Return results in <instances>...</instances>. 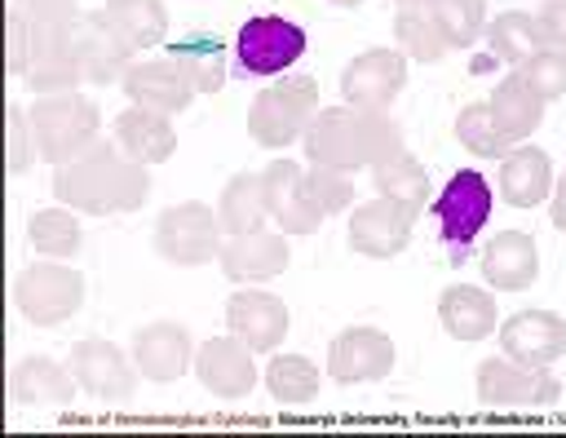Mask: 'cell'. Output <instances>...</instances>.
Returning a JSON list of instances; mask_svg holds the SVG:
<instances>
[{
    "label": "cell",
    "mask_w": 566,
    "mask_h": 438,
    "mask_svg": "<svg viewBox=\"0 0 566 438\" xmlns=\"http://www.w3.org/2000/svg\"><path fill=\"white\" fill-rule=\"evenodd\" d=\"M53 195L57 204L93 217L133 212L150 195V173L133 155H124L119 142H93L84 155L53 168Z\"/></svg>",
    "instance_id": "6da1fadb"
},
{
    "label": "cell",
    "mask_w": 566,
    "mask_h": 438,
    "mask_svg": "<svg viewBox=\"0 0 566 438\" xmlns=\"http://www.w3.org/2000/svg\"><path fill=\"white\" fill-rule=\"evenodd\" d=\"M301 150L310 164H327V168H340V173H354V168H371L380 164L385 155L402 150V128L385 115V111H363V106H323L305 137H301Z\"/></svg>",
    "instance_id": "7a4b0ae2"
},
{
    "label": "cell",
    "mask_w": 566,
    "mask_h": 438,
    "mask_svg": "<svg viewBox=\"0 0 566 438\" xmlns=\"http://www.w3.org/2000/svg\"><path fill=\"white\" fill-rule=\"evenodd\" d=\"M318 115V84L310 75H279L248 106V137L265 150H283L305 137Z\"/></svg>",
    "instance_id": "3957f363"
},
{
    "label": "cell",
    "mask_w": 566,
    "mask_h": 438,
    "mask_svg": "<svg viewBox=\"0 0 566 438\" xmlns=\"http://www.w3.org/2000/svg\"><path fill=\"white\" fill-rule=\"evenodd\" d=\"M27 119H31L40 159H49L53 168L84 155L102 128V115L84 93H44V97H35Z\"/></svg>",
    "instance_id": "277c9868"
},
{
    "label": "cell",
    "mask_w": 566,
    "mask_h": 438,
    "mask_svg": "<svg viewBox=\"0 0 566 438\" xmlns=\"http://www.w3.org/2000/svg\"><path fill=\"white\" fill-rule=\"evenodd\" d=\"M13 305L31 327H57L84 305V274L66 261H35L13 279Z\"/></svg>",
    "instance_id": "5b68a950"
},
{
    "label": "cell",
    "mask_w": 566,
    "mask_h": 438,
    "mask_svg": "<svg viewBox=\"0 0 566 438\" xmlns=\"http://www.w3.org/2000/svg\"><path fill=\"white\" fill-rule=\"evenodd\" d=\"M221 243H226V230L217 221V208L199 199L172 204L155 221V252L168 265H208L221 257Z\"/></svg>",
    "instance_id": "8992f818"
},
{
    "label": "cell",
    "mask_w": 566,
    "mask_h": 438,
    "mask_svg": "<svg viewBox=\"0 0 566 438\" xmlns=\"http://www.w3.org/2000/svg\"><path fill=\"white\" fill-rule=\"evenodd\" d=\"M491 181L473 168H460L433 199V217H438V230H442V243L451 248V261H464L469 257V243L482 234V226L491 221Z\"/></svg>",
    "instance_id": "52a82bcc"
},
{
    "label": "cell",
    "mask_w": 566,
    "mask_h": 438,
    "mask_svg": "<svg viewBox=\"0 0 566 438\" xmlns=\"http://www.w3.org/2000/svg\"><path fill=\"white\" fill-rule=\"evenodd\" d=\"M305 53V31L279 13H256L234 35V71L239 75H283Z\"/></svg>",
    "instance_id": "ba28073f"
},
{
    "label": "cell",
    "mask_w": 566,
    "mask_h": 438,
    "mask_svg": "<svg viewBox=\"0 0 566 438\" xmlns=\"http://www.w3.org/2000/svg\"><path fill=\"white\" fill-rule=\"evenodd\" d=\"M478 398L486 407L539 411L562 398V380L553 376V367H526V363H513L509 354H495L478 363Z\"/></svg>",
    "instance_id": "9c48e42d"
},
{
    "label": "cell",
    "mask_w": 566,
    "mask_h": 438,
    "mask_svg": "<svg viewBox=\"0 0 566 438\" xmlns=\"http://www.w3.org/2000/svg\"><path fill=\"white\" fill-rule=\"evenodd\" d=\"M416 212L420 208H411L402 199H389V195H376V199L358 204L349 212V248L358 257H371V261L398 257L407 248V239H411Z\"/></svg>",
    "instance_id": "30bf717a"
},
{
    "label": "cell",
    "mask_w": 566,
    "mask_h": 438,
    "mask_svg": "<svg viewBox=\"0 0 566 438\" xmlns=\"http://www.w3.org/2000/svg\"><path fill=\"white\" fill-rule=\"evenodd\" d=\"M407 84V53L402 49H363L340 71V97L363 111H385Z\"/></svg>",
    "instance_id": "8fae6325"
},
{
    "label": "cell",
    "mask_w": 566,
    "mask_h": 438,
    "mask_svg": "<svg viewBox=\"0 0 566 438\" xmlns=\"http://www.w3.org/2000/svg\"><path fill=\"white\" fill-rule=\"evenodd\" d=\"M71 44H75V58H80V71H84V84H124L128 66H133V44L106 22V13H80V22L71 27Z\"/></svg>",
    "instance_id": "7c38bea8"
},
{
    "label": "cell",
    "mask_w": 566,
    "mask_h": 438,
    "mask_svg": "<svg viewBox=\"0 0 566 438\" xmlns=\"http://www.w3.org/2000/svg\"><path fill=\"white\" fill-rule=\"evenodd\" d=\"M265 181V204H270V221H279L283 234H314L327 212L314 204L310 186H305V168L296 159H274L261 173Z\"/></svg>",
    "instance_id": "4fadbf2b"
},
{
    "label": "cell",
    "mask_w": 566,
    "mask_h": 438,
    "mask_svg": "<svg viewBox=\"0 0 566 438\" xmlns=\"http://www.w3.org/2000/svg\"><path fill=\"white\" fill-rule=\"evenodd\" d=\"M394 367V341L380 327H345L332 336L327 345V376L340 385H363V380H380Z\"/></svg>",
    "instance_id": "5bb4252c"
},
{
    "label": "cell",
    "mask_w": 566,
    "mask_h": 438,
    "mask_svg": "<svg viewBox=\"0 0 566 438\" xmlns=\"http://www.w3.org/2000/svg\"><path fill=\"white\" fill-rule=\"evenodd\" d=\"M500 354L526 367H553L566 354V319L553 310H517L500 323Z\"/></svg>",
    "instance_id": "9a60e30c"
},
{
    "label": "cell",
    "mask_w": 566,
    "mask_h": 438,
    "mask_svg": "<svg viewBox=\"0 0 566 438\" xmlns=\"http://www.w3.org/2000/svg\"><path fill=\"white\" fill-rule=\"evenodd\" d=\"M71 372H75L80 389L111 398V403L128 398L137 389V363L115 341H102V336H84L71 345Z\"/></svg>",
    "instance_id": "2e32d148"
},
{
    "label": "cell",
    "mask_w": 566,
    "mask_h": 438,
    "mask_svg": "<svg viewBox=\"0 0 566 438\" xmlns=\"http://www.w3.org/2000/svg\"><path fill=\"white\" fill-rule=\"evenodd\" d=\"M287 305L265 292V288H239L230 301H226V327L256 354H270L283 345L287 336Z\"/></svg>",
    "instance_id": "e0dca14e"
},
{
    "label": "cell",
    "mask_w": 566,
    "mask_h": 438,
    "mask_svg": "<svg viewBox=\"0 0 566 438\" xmlns=\"http://www.w3.org/2000/svg\"><path fill=\"white\" fill-rule=\"evenodd\" d=\"M27 88L35 97L44 93H75L84 84L75 44H71V27L62 31H31V49H27V71H22Z\"/></svg>",
    "instance_id": "ac0fdd59"
},
{
    "label": "cell",
    "mask_w": 566,
    "mask_h": 438,
    "mask_svg": "<svg viewBox=\"0 0 566 438\" xmlns=\"http://www.w3.org/2000/svg\"><path fill=\"white\" fill-rule=\"evenodd\" d=\"M287 261H292V248H287L283 230H279V234H274V230L226 234L221 257H217V265H221V274H226L230 283H265V279L283 274Z\"/></svg>",
    "instance_id": "d6986e66"
},
{
    "label": "cell",
    "mask_w": 566,
    "mask_h": 438,
    "mask_svg": "<svg viewBox=\"0 0 566 438\" xmlns=\"http://www.w3.org/2000/svg\"><path fill=\"white\" fill-rule=\"evenodd\" d=\"M133 363H137V372L146 380L168 385V380H177L195 363V341H190V332L181 323L155 319V323L133 332Z\"/></svg>",
    "instance_id": "ffe728a7"
},
{
    "label": "cell",
    "mask_w": 566,
    "mask_h": 438,
    "mask_svg": "<svg viewBox=\"0 0 566 438\" xmlns=\"http://www.w3.org/2000/svg\"><path fill=\"white\" fill-rule=\"evenodd\" d=\"M256 350H248L234 332L230 336H208L199 350H195V376L203 389L221 394V398H239L256 385V363H252Z\"/></svg>",
    "instance_id": "44dd1931"
},
{
    "label": "cell",
    "mask_w": 566,
    "mask_h": 438,
    "mask_svg": "<svg viewBox=\"0 0 566 438\" xmlns=\"http://www.w3.org/2000/svg\"><path fill=\"white\" fill-rule=\"evenodd\" d=\"M124 93L133 106H150V111H164V115H181L195 97L190 80L177 71L172 58H146V62H133L128 75H124Z\"/></svg>",
    "instance_id": "7402d4cb"
},
{
    "label": "cell",
    "mask_w": 566,
    "mask_h": 438,
    "mask_svg": "<svg viewBox=\"0 0 566 438\" xmlns=\"http://www.w3.org/2000/svg\"><path fill=\"white\" fill-rule=\"evenodd\" d=\"M539 274V248L531 234L522 230H500L486 248H482V279L500 292H522L531 288Z\"/></svg>",
    "instance_id": "603a6c76"
},
{
    "label": "cell",
    "mask_w": 566,
    "mask_h": 438,
    "mask_svg": "<svg viewBox=\"0 0 566 438\" xmlns=\"http://www.w3.org/2000/svg\"><path fill=\"white\" fill-rule=\"evenodd\" d=\"M115 142L124 155H133L137 164H164L177 150V133H172V115L150 111V106H128L115 115Z\"/></svg>",
    "instance_id": "cb8c5ba5"
},
{
    "label": "cell",
    "mask_w": 566,
    "mask_h": 438,
    "mask_svg": "<svg viewBox=\"0 0 566 438\" xmlns=\"http://www.w3.org/2000/svg\"><path fill=\"white\" fill-rule=\"evenodd\" d=\"M80 380L71 367L53 363V358H22L13 372H9V398L22 403V407H66L75 398Z\"/></svg>",
    "instance_id": "d4e9b609"
},
{
    "label": "cell",
    "mask_w": 566,
    "mask_h": 438,
    "mask_svg": "<svg viewBox=\"0 0 566 438\" xmlns=\"http://www.w3.org/2000/svg\"><path fill=\"white\" fill-rule=\"evenodd\" d=\"M553 164L539 146H513L500 164V199L509 208H535L553 195Z\"/></svg>",
    "instance_id": "484cf974"
},
{
    "label": "cell",
    "mask_w": 566,
    "mask_h": 438,
    "mask_svg": "<svg viewBox=\"0 0 566 438\" xmlns=\"http://www.w3.org/2000/svg\"><path fill=\"white\" fill-rule=\"evenodd\" d=\"M495 296L486 288H469V283H451L438 296V323L451 341H482L495 332Z\"/></svg>",
    "instance_id": "4316f807"
},
{
    "label": "cell",
    "mask_w": 566,
    "mask_h": 438,
    "mask_svg": "<svg viewBox=\"0 0 566 438\" xmlns=\"http://www.w3.org/2000/svg\"><path fill=\"white\" fill-rule=\"evenodd\" d=\"M164 58L177 62V71L190 80L195 93H217V88L226 84V75H230V66H226V44L212 40V35H203V31L181 35L177 44H168Z\"/></svg>",
    "instance_id": "83f0119b"
},
{
    "label": "cell",
    "mask_w": 566,
    "mask_h": 438,
    "mask_svg": "<svg viewBox=\"0 0 566 438\" xmlns=\"http://www.w3.org/2000/svg\"><path fill=\"white\" fill-rule=\"evenodd\" d=\"M217 221L226 234H248V230H265L270 221V204H265V181L261 173H239L226 181L221 199H217Z\"/></svg>",
    "instance_id": "f1b7e54d"
},
{
    "label": "cell",
    "mask_w": 566,
    "mask_h": 438,
    "mask_svg": "<svg viewBox=\"0 0 566 438\" xmlns=\"http://www.w3.org/2000/svg\"><path fill=\"white\" fill-rule=\"evenodd\" d=\"M491 115L513 142H526L544 119V97L522 80V71H509L491 93Z\"/></svg>",
    "instance_id": "f546056e"
},
{
    "label": "cell",
    "mask_w": 566,
    "mask_h": 438,
    "mask_svg": "<svg viewBox=\"0 0 566 438\" xmlns=\"http://www.w3.org/2000/svg\"><path fill=\"white\" fill-rule=\"evenodd\" d=\"M102 13H106V22L133 44V53L155 49V44H164V35H168V13H164L159 0H106Z\"/></svg>",
    "instance_id": "4dcf8cb0"
},
{
    "label": "cell",
    "mask_w": 566,
    "mask_h": 438,
    "mask_svg": "<svg viewBox=\"0 0 566 438\" xmlns=\"http://www.w3.org/2000/svg\"><path fill=\"white\" fill-rule=\"evenodd\" d=\"M27 239L35 252L53 257V261H71L80 248H84V230H80V217L75 208L57 204V208H35L31 221H27Z\"/></svg>",
    "instance_id": "1f68e13d"
},
{
    "label": "cell",
    "mask_w": 566,
    "mask_h": 438,
    "mask_svg": "<svg viewBox=\"0 0 566 438\" xmlns=\"http://www.w3.org/2000/svg\"><path fill=\"white\" fill-rule=\"evenodd\" d=\"M491 58H500L504 66H522L539 44V27H535V13H522V9H509V13H495L482 31Z\"/></svg>",
    "instance_id": "d6a6232c"
},
{
    "label": "cell",
    "mask_w": 566,
    "mask_h": 438,
    "mask_svg": "<svg viewBox=\"0 0 566 438\" xmlns=\"http://www.w3.org/2000/svg\"><path fill=\"white\" fill-rule=\"evenodd\" d=\"M371 186H376V195L402 199L411 208L429 204V173H424V164L411 150H394L380 164H371Z\"/></svg>",
    "instance_id": "836d02e7"
},
{
    "label": "cell",
    "mask_w": 566,
    "mask_h": 438,
    "mask_svg": "<svg viewBox=\"0 0 566 438\" xmlns=\"http://www.w3.org/2000/svg\"><path fill=\"white\" fill-rule=\"evenodd\" d=\"M455 142L478 155V159H504L513 150V137L500 128V119L491 115V102H469L455 115Z\"/></svg>",
    "instance_id": "e575fe53"
},
{
    "label": "cell",
    "mask_w": 566,
    "mask_h": 438,
    "mask_svg": "<svg viewBox=\"0 0 566 438\" xmlns=\"http://www.w3.org/2000/svg\"><path fill=\"white\" fill-rule=\"evenodd\" d=\"M394 40H398V49H402L407 58H416V62H438V58L447 53V40H442V31H438L429 4H402L398 18H394Z\"/></svg>",
    "instance_id": "d590c367"
},
{
    "label": "cell",
    "mask_w": 566,
    "mask_h": 438,
    "mask_svg": "<svg viewBox=\"0 0 566 438\" xmlns=\"http://www.w3.org/2000/svg\"><path fill=\"white\" fill-rule=\"evenodd\" d=\"M265 389L283 407H301L318 394V367L305 354H274L270 367H265Z\"/></svg>",
    "instance_id": "8d00e7d4"
},
{
    "label": "cell",
    "mask_w": 566,
    "mask_h": 438,
    "mask_svg": "<svg viewBox=\"0 0 566 438\" xmlns=\"http://www.w3.org/2000/svg\"><path fill=\"white\" fill-rule=\"evenodd\" d=\"M447 49H473L486 31V0H433L429 4Z\"/></svg>",
    "instance_id": "74e56055"
},
{
    "label": "cell",
    "mask_w": 566,
    "mask_h": 438,
    "mask_svg": "<svg viewBox=\"0 0 566 438\" xmlns=\"http://www.w3.org/2000/svg\"><path fill=\"white\" fill-rule=\"evenodd\" d=\"M513 71H522V80L544 97V102H553V97H566V53L562 49H535L522 66H513Z\"/></svg>",
    "instance_id": "f35d334b"
},
{
    "label": "cell",
    "mask_w": 566,
    "mask_h": 438,
    "mask_svg": "<svg viewBox=\"0 0 566 438\" xmlns=\"http://www.w3.org/2000/svg\"><path fill=\"white\" fill-rule=\"evenodd\" d=\"M305 186H310V195H314V204L332 217V212H345L349 204H354V181H349V173H340V168H327V164H310V173H305Z\"/></svg>",
    "instance_id": "ab89813d"
},
{
    "label": "cell",
    "mask_w": 566,
    "mask_h": 438,
    "mask_svg": "<svg viewBox=\"0 0 566 438\" xmlns=\"http://www.w3.org/2000/svg\"><path fill=\"white\" fill-rule=\"evenodd\" d=\"M31 31H62V27H75L80 22V9L75 0H9Z\"/></svg>",
    "instance_id": "60d3db41"
},
{
    "label": "cell",
    "mask_w": 566,
    "mask_h": 438,
    "mask_svg": "<svg viewBox=\"0 0 566 438\" xmlns=\"http://www.w3.org/2000/svg\"><path fill=\"white\" fill-rule=\"evenodd\" d=\"M4 133H9V155H4V168L18 177V173L31 164V155H40V150H35V133H31V119H27V111H22L18 102L4 111Z\"/></svg>",
    "instance_id": "b9f144b4"
},
{
    "label": "cell",
    "mask_w": 566,
    "mask_h": 438,
    "mask_svg": "<svg viewBox=\"0 0 566 438\" xmlns=\"http://www.w3.org/2000/svg\"><path fill=\"white\" fill-rule=\"evenodd\" d=\"M535 27H539V44L544 49H562L566 53V0H544L535 9Z\"/></svg>",
    "instance_id": "7bdbcfd3"
},
{
    "label": "cell",
    "mask_w": 566,
    "mask_h": 438,
    "mask_svg": "<svg viewBox=\"0 0 566 438\" xmlns=\"http://www.w3.org/2000/svg\"><path fill=\"white\" fill-rule=\"evenodd\" d=\"M4 31H9V75H18L22 80V71H27V49H31V27H27V18L9 4V13H4Z\"/></svg>",
    "instance_id": "ee69618b"
},
{
    "label": "cell",
    "mask_w": 566,
    "mask_h": 438,
    "mask_svg": "<svg viewBox=\"0 0 566 438\" xmlns=\"http://www.w3.org/2000/svg\"><path fill=\"white\" fill-rule=\"evenodd\" d=\"M548 217H553V226L566 234V177L553 181V208H548Z\"/></svg>",
    "instance_id": "f6af8a7d"
},
{
    "label": "cell",
    "mask_w": 566,
    "mask_h": 438,
    "mask_svg": "<svg viewBox=\"0 0 566 438\" xmlns=\"http://www.w3.org/2000/svg\"><path fill=\"white\" fill-rule=\"evenodd\" d=\"M332 4H340V9H358L363 0H332Z\"/></svg>",
    "instance_id": "bcb514c9"
},
{
    "label": "cell",
    "mask_w": 566,
    "mask_h": 438,
    "mask_svg": "<svg viewBox=\"0 0 566 438\" xmlns=\"http://www.w3.org/2000/svg\"><path fill=\"white\" fill-rule=\"evenodd\" d=\"M402 4H433V0H398V9H402Z\"/></svg>",
    "instance_id": "7dc6e473"
}]
</instances>
